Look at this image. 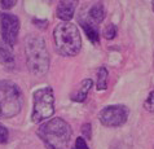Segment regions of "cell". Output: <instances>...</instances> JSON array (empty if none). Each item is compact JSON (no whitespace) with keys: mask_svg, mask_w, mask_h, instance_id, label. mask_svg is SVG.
Instances as JSON below:
<instances>
[{"mask_svg":"<svg viewBox=\"0 0 154 149\" xmlns=\"http://www.w3.org/2000/svg\"><path fill=\"white\" fill-rule=\"evenodd\" d=\"M36 134L47 149H66L71 140L72 130L66 121L56 117L40 125Z\"/></svg>","mask_w":154,"mask_h":149,"instance_id":"cell-1","label":"cell"},{"mask_svg":"<svg viewBox=\"0 0 154 149\" xmlns=\"http://www.w3.org/2000/svg\"><path fill=\"white\" fill-rule=\"evenodd\" d=\"M25 54L27 67L35 76H44L49 69V53L45 40L40 35L31 34L25 39Z\"/></svg>","mask_w":154,"mask_h":149,"instance_id":"cell-2","label":"cell"},{"mask_svg":"<svg viewBox=\"0 0 154 149\" xmlns=\"http://www.w3.org/2000/svg\"><path fill=\"white\" fill-rule=\"evenodd\" d=\"M53 40L57 52L61 56H76L82 48V38L79 30L71 22H61L53 30Z\"/></svg>","mask_w":154,"mask_h":149,"instance_id":"cell-3","label":"cell"},{"mask_svg":"<svg viewBox=\"0 0 154 149\" xmlns=\"http://www.w3.org/2000/svg\"><path fill=\"white\" fill-rule=\"evenodd\" d=\"M23 105V95L12 80H0V118L18 116Z\"/></svg>","mask_w":154,"mask_h":149,"instance_id":"cell-4","label":"cell"},{"mask_svg":"<svg viewBox=\"0 0 154 149\" xmlns=\"http://www.w3.org/2000/svg\"><path fill=\"white\" fill-rule=\"evenodd\" d=\"M54 114V95L51 87H43L32 95V113L31 121L42 123Z\"/></svg>","mask_w":154,"mask_h":149,"instance_id":"cell-5","label":"cell"},{"mask_svg":"<svg viewBox=\"0 0 154 149\" xmlns=\"http://www.w3.org/2000/svg\"><path fill=\"white\" fill-rule=\"evenodd\" d=\"M130 109L126 105H109L98 113V119L105 127H121L127 122Z\"/></svg>","mask_w":154,"mask_h":149,"instance_id":"cell-6","label":"cell"},{"mask_svg":"<svg viewBox=\"0 0 154 149\" xmlns=\"http://www.w3.org/2000/svg\"><path fill=\"white\" fill-rule=\"evenodd\" d=\"M20 18L16 14L3 12L0 13V33L2 38L9 47H13L17 43L20 33Z\"/></svg>","mask_w":154,"mask_h":149,"instance_id":"cell-7","label":"cell"},{"mask_svg":"<svg viewBox=\"0 0 154 149\" xmlns=\"http://www.w3.org/2000/svg\"><path fill=\"white\" fill-rule=\"evenodd\" d=\"M75 8H76L75 2H60L56 8V16L60 20L69 22V21H71L72 17H74Z\"/></svg>","mask_w":154,"mask_h":149,"instance_id":"cell-8","label":"cell"},{"mask_svg":"<svg viewBox=\"0 0 154 149\" xmlns=\"http://www.w3.org/2000/svg\"><path fill=\"white\" fill-rule=\"evenodd\" d=\"M80 26L83 27L85 35L93 44H98L100 43V33H98L97 25L93 23L91 20H80Z\"/></svg>","mask_w":154,"mask_h":149,"instance_id":"cell-9","label":"cell"},{"mask_svg":"<svg viewBox=\"0 0 154 149\" xmlns=\"http://www.w3.org/2000/svg\"><path fill=\"white\" fill-rule=\"evenodd\" d=\"M92 84H93V80L92 79H83L80 82L78 89L71 95V100L72 101H76V103H83V101L87 99V95L89 92V89L92 88Z\"/></svg>","mask_w":154,"mask_h":149,"instance_id":"cell-10","label":"cell"},{"mask_svg":"<svg viewBox=\"0 0 154 149\" xmlns=\"http://www.w3.org/2000/svg\"><path fill=\"white\" fill-rule=\"evenodd\" d=\"M105 16H106V11L102 3H95L89 8V20L93 23H96V25L101 23L105 20Z\"/></svg>","mask_w":154,"mask_h":149,"instance_id":"cell-11","label":"cell"},{"mask_svg":"<svg viewBox=\"0 0 154 149\" xmlns=\"http://www.w3.org/2000/svg\"><path fill=\"white\" fill-rule=\"evenodd\" d=\"M14 61L13 51L12 47L8 45L3 40V38L0 36V62L2 64H12Z\"/></svg>","mask_w":154,"mask_h":149,"instance_id":"cell-12","label":"cell"},{"mask_svg":"<svg viewBox=\"0 0 154 149\" xmlns=\"http://www.w3.org/2000/svg\"><path fill=\"white\" fill-rule=\"evenodd\" d=\"M97 80H96V88L97 91H104L108 87V70H106V67H100V69L97 70Z\"/></svg>","mask_w":154,"mask_h":149,"instance_id":"cell-13","label":"cell"},{"mask_svg":"<svg viewBox=\"0 0 154 149\" xmlns=\"http://www.w3.org/2000/svg\"><path fill=\"white\" fill-rule=\"evenodd\" d=\"M115 35H117V26H115L114 23H109L108 26L104 29V36H105V39L112 40V39H114V38H115Z\"/></svg>","mask_w":154,"mask_h":149,"instance_id":"cell-14","label":"cell"},{"mask_svg":"<svg viewBox=\"0 0 154 149\" xmlns=\"http://www.w3.org/2000/svg\"><path fill=\"white\" fill-rule=\"evenodd\" d=\"M144 109L149 113H154V89L149 93L146 100L144 101Z\"/></svg>","mask_w":154,"mask_h":149,"instance_id":"cell-15","label":"cell"},{"mask_svg":"<svg viewBox=\"0 0 154 149\" xmlns=\"http://www.w3.org/2000/svg\"><path fill=\"white\" fill-rule=\"evenodd\" d=\"M72 149H89V148L87 145V143H85L84 138L79 136V138L75 140V144H74V147H72Z\"/></svg>","mask_w":154,"mask_h":149,"instance_id":"cell-16","label":"cell"},{"mask_svg":"<svg viewBox=\"0 0 154 149\" xmlns=\"http://www.w3.org/2000/svg\"><path fill=\"white\" fill-rule=\"evenodd\" d=\"M8 141V130L5 129V126H3L0 123V144H4Z\"/></svg>","mask_w":154,"mask_h":149,"instance_id":"cell-17","label":"cell"},{"mask_svg":"<svg viewBox=\"0 0 154 149\" xmlns=\"http://www.w3.org/2000/svg\"><path fill=\"white\" fill-rule=\"evenodd\" d=\"M16 4H17L16 0H2V2H0V5H2V8L5 9V11L12 9Z\"/></svg>","mask_w":154,"mask_h":149,"instance_id":"cell-18","label":"cell"},{"mask_svg":"<svg viewBox=\"0 0 154 149\" xmlns=\"http://www.w3.org/2000/svg\"><path fill=\"white\" fill-rule=\"evenodd\" d=\"M82 134H83L84 138L91 139V136H92V131H91V123H84L83 127H82Z\"/></svg>","mask_w":154,"mask_h":149,"instance_id":"cell-19","label":"cell"},{"mask_svg":"<svg viewBox=\"0 0 154 149\" xmlns=\"http://www.w3.org/2000/svg\"><path fill=\"white\" fill-rule=\"evenodd\" d=\"M152 8H153V11H154V2L152 3Z\"/></svg>","mask_w":154,"mask_h":149,"instance_id":"cell-20","label":"cell"}]
</instances>
